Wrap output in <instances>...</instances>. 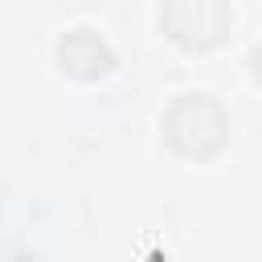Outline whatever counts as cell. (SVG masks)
Returning a JSON list of instances; mask_svg holds the SVG:
<instances>
[{
  "mask_svg": "<svg viewBox=\"0 0 262 262\" xmlns=\"http://www.w3.org/2000/svg\"><path fill=\"white\" fill-rule=\"evenodd\" d=\"M164 139L188 160L217 156L229 139V115L209 94H180L164 111Z\"/></svg>",
  "mask_w": 262,
  "mask_h": 262,
  "instance_id": "1",
  "label": "cell"
},
{
  "mask_svg": "<svg viewBox=\"0 0 262 262\" xmlns=\"http://www.w3.org/2000/svg\"><path fill=\"white\" fill-rule=\"evenodd\" d=\"M160 25L180 49L205 53L229 37L233 12H229V0H164Z\"/></svg>",
  "mask_w": 262,
  "mask_h": 262,
  "instance_id": "2",
  "label": "cell"
},
{
  "mask_svg": "<svg viewBox=\"0 0 262 262\" xmlns=\"http://www.w3.org/2000/svg\"><path fill=\"white\" fill-rule=\"evenodd\" d=\"M57 61H61L66 74L90 82V78H102V74L115 66V53H111L106 41L94 37L90 29H74V33L61 37V45H57Z\"/></svg>",
  "mask_w": 262,
  "mask_h": 262,
  "instance_id": "3",
  "label": "cell"
},
{
  "mask_svg": "<svg viewBox=\"0 0 262 262\" xmlns=\"http://www.w3.org/2000/svg\"><path fill=\"white\" fill-rule=\"evenodd\" d=\"M250 66H254V78H258V82H262V45H258V49H254V53H250Z\"/></svg>",
  "mask_w": 262,
  "mask_h": 262,
  "instance_id": "4",
  "label": "cell"
}]
</instances>
